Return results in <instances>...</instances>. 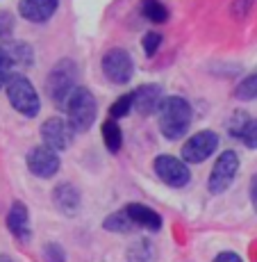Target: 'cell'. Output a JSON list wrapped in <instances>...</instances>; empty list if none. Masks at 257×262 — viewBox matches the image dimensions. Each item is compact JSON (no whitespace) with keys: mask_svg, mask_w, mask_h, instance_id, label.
<instances>
[{"mask_svg":"<svg viewBox=\"0 0 257 262\" xmlns=\"http://www.w3.org/2000/svg\"><path fill=\"white\" fill-rule=\"evenodd\" d=\"M159 130L166 139H180L189 130L191 105L180 96H169L159 105Z\"/></svg>","mask_w":257,"mask_h":262,"instance_id":"obj_1","label":"cell"},{"mask_svg":"<svg viewBox=\"0 0 257 262\" xmlns=\"http://www.w3.org/2000/svg\"><path fill=\"white\" fill-rule=\"evenodd\" d=\"M75 80H78V71H75V62L71 59H62L57 67L50 71L48 75V82H46V89H48V96L53 103L62 105L66 107L71 94L75 92Z\"/></svg>","mask_w":257,"mask_h":262,"instance_id":"obj_2","label":"cell"},{"mask_svg":"<svg viewBox=\"0 0 257 262\" xmlns=\"http://www.w3.org/2000/svg\"><path fill=\"white\" fill-rule=\"evenodd\" d=\"M66 114H68V125L75 133H84V130L91 128L96 119V98L87 87H78L71 94L66 103Z\"/></svg>","mask_w":257,"mask_h":262,"instance_id":"obj_3","label":"cell"},{"mask_svg":"<svg viewBox=\"0 0 257 262\" xmlns=\"http://www.w3.org/2000/svg\"><path fill=\"white\" fill-rule=\"evenodd\" d=\"M7 98L12 103V107L16 112H21L23 117H37L41 103H39V96L34 92L32 82H30L25 75H12L7 82Z\"/></svg>","mask_w":257,"mask_h":262,"instance_id":"obj_4","label":"cell"},{"mask_svg":"<svg viewBox=\"0 0 257 262\" xmlns=\"http://www.w3.org/2000/svg\"><path fill=\"white\" fill-rule=\"evenodd\" d=\"M103 73H105V78L114 84L130 82L134 75V62L128 50H123V48L107 50V53L103 55Z\"/></svg>","mask_w":257,"mask_h":262,"instance_id":"obj_5","label":"cell"},{"mask_svg":"<svg viewBox=\"0 0 257 262\" xmlns=\"http://www.w3.org/2000/svg\"><path fill=\"white\" fill-rule=\"evenodd\" d=\"M237 171H239V155L235 153V150H225V153L219 155V160H216L214 169H212L209 173V183L207 187L212 194H221V191H225L232 185Z\"/></svg>","mask_w":257,"mask_h":262,"instance_id":"obj_6","label":"cell"},{"mask_svg":"<svg viewBox=\"0 0 257 262\" xmlns=\"http://www.w3.org/2000/svg\"><path fill=\"white\" fill-rule=\"evenodd\" d=\"M155 173L159 176V180L171 187H184V185L191 180V171L187 167L184 160H178L173 155H159L153 162Z\"/></svg>","mask_w":257,"mask_h":262,"instance_id":"obj_7","label":"cell"},{"mask_svg":"<svg viewBox=\"0 0 257 262\" xmlns=\"http://www.w3.org/2000/svg\"><path fill=\"white\" fill-rule=\"evenodd\" d=\"M216 148H219V137H216V133H212V130H200L194 137H189V142L182 146V160L184 162L198 164V162H203V160H207Z\"/></svg>","mask_w":257,"mask_h":262,"instance_id":"obj_8","label":"cell"},{"mask_svg":"<svg viewBox=\"0 0 257 262\" xmlns=\"http://www.w3.org/2000/svg\"><path fill=\"white\" fill-rule=\"evenodd\" d=\"M28 169L39 178H50L57 173L59 169V155L57 150L48 148V146H34L28 153Z\"/></svg>","mask_w":257,"mask_h":262,"instance_id":"obj_9","label":"cell"},{"mask_svg":"<svg viewBox=\"0 0 257 262\" xmlns=\"http://www.w3.org/2000/svg\"><path fill=\"white\" fill-rule=\"evenodd\" d=\"M41 139L43 146L53 150H64L71 146V139H73V128L62 119H48L46 123L41 125Z\"/></svg>","mask_w":257,"mask_h":262,"instance_id":"obj_10","label":"cell"},{"mask_svg":"<svg viewBox=\"0 0 257 262\" xmlns=\"http://www.w3.org/2000/svg\"><path fill=\"white\" fill-rule=\"evenodd\" d=\"M132 96H134V110L141 117H148V114L159 110V105L164 100V89L159 84H144Z\"/></svg>","mask_w":257,"mask_h":262,"instance_id":"obj_11","label":"cell"},{"mask_svg":"<svg viewBox=\"0 0 257 262\" xmlns=\"http://www.w3.org/2000/svg\"><path fill=\"white\" fill-rule=\"evenodd\" d=\"M59 0H21L18 3V12L23 18L32 23H43L57 12Z\"/></svg>","mask_w":257,"mask_h":262,"instance_id":"obj_12","label":"cell"},{"mask_svg":"<svg viewBox=\"0 0 257 262\" xmlns=\"http://www.w3.org/2000/svg\"><path fill=\"white\" fill-rule=\"evenodd\" d=\"M125 214L130 216V221H132L137 228H148V230H159L162 228V216H159L155 210L146 208V205L141 203H130L125 205Z\"/></svg>","mask_w":257,"mask_h":262,"instance_id":"obj_13","label":"cell"},{"mask_svg":"<svg viewBox=\"0 0 257 262\" xmlns=\"http://www.w3.org/2000/svg\"><path fill=\"white\" fill-rule=\"evenodd\" d=\"M7 228L16 239H30V214L23 203H14L7 214Z\"/></svg>","mask_w":257,"mask_h":262,"instance_id":"obj_14","label":"cell"},{"mask_svg":"<svg viewBox=\"0 0 257 262\" xmlns=\"http://www.w3.org/2000/svg\"><path fill=\"white\" fill-rule=\"evenodd\" d=\"M53 201H55V205H57L64 214H75V212H78V208H80L78 189H75L73 185H68V183H62L57 189H55Z\"/></svg>","mask_w":257,"mask_h":262,"instance_id":"obj_15","label":"cell"},{"mask_svg":"<svg viewBox=\"0 0 257 262\" xmlns=\"http://www.w3.org/2000/svg\"><path fill=\"white\" fill-rule=\"evenodd\" d=\"M5 55L14 62V67H30L32 64V48L25 41H7L5 46H0Z\"/></svg>","mask_w":257,"mask_h":262,"instance_id":"obj_16","label":"cell"},{"mask_svg":"<svg viewBox=\"0 0 257 262\" xmlns=\"http://www.w3.org/2000/svg\"><path fill=\"white\" fill-rule=\"evenodd\" d=\"M103 139H105V146H107L109 153H119L121 150V144H123V135H121V128L114 119H107L103 123Z\"/></svg>","mask_w":257,"mask_h":262,"instance_id":"obj_17","label":"cell"},{"mask_svg":"<svg viewBox=\"0 0 257 262\" xmlns=\"http://www.w3.org/2000/svg\"><path fill=\"white\" fill-rule=\"evenodd\" d=\"M103 226L107 230H112V233H130V230H137V226L130 221V216L125 214V210H119V212L109 214Z\"/></svg>","mask_w":257,"mask_h":262,"instance_id":"obj_18","label":"cell"},{"mask_svg":"<svg viewBox=\"0 0 257 262\" xmlns=\"http://www.w3.org/2000/svg\"><path fill=\"white\" fill-rule=\"evenodd\" d=\"M141 7H144V16L153 23H164L169 18V12H166V7L159 0H144Z\"/></svg>","mask_w":257,"mask_h":262,"instance_id":"obj_19","label":"cell"},{"mask_svg":"<svg viewBox=\"0 0 257 262\" xmlns=\"http://www.w3.org/2000/svg\"><path fill=\"white\" fill-rule=\"evenodd\" d=\"M235 94H237V98L239 100H255L257 98V73L241 80Z\"/></svg>","mask_w":257,"mask_h":262,"instance_id":"obj_20","label":"cell"},{"mask_svg":"<svg viewBox=\"0 0 257 262\" xmlns=\"http://www.w3.org/2000/svg\"><path fill=\"white\" fill-rule=\"evenodd\" d=\"M134 107V96L132 94H125L121 96V98L116 100V103L109 107V119H121V117H128V112Z\"/></svg>","mask_w":257,"mask_h":262,"instance_id":"obj_21","label":"cell"},{"mask_svg":"<svg viewBox=\"0 0 257 262\" xmlns=\"http://www.w3.org/2000/svg\"><path fill=\"white\" fill-rule=\"evenodd\" d=\"M14 32V16L9 12H0V46L9 41Z\"/></svg>","mask_w":257,"mask_h":262,"instance_id":"obj_22","label":"cell"},{"mask_svg":"<svg viewBox=\"0 0 257 262\" xmlns=\"http://www.w3.org/2000/svg\"><path fill=\"white\" fill-rule=\"evenodd\" d=\"M239 139L244 142L246 148H257V119H250L248 123H246Z\"/></svg>","mask_w":257,"mask_h":262,"instance_id":"obj_23","label":"cell"},{"mask_svg":"<svg viewBox=\"0 0 257 262\" xmlns=\"http://www.w3.org/2000/svg\"><path fill=\"white\" fill-rule=\"evenodd\" d=\"M159 43H162V34H159V32H146V37L141 39V46H144V53L148 55V57H153V55L157 53Z\"/></svg>","mask_w":257,"mask_h":262,"instance_id":"obj_24","label":"cell"},{"mask_svg":"<svg viewBox=\"0 0 257 262\" xmlns=\"http://www.w3.org/2000/svg\"><path fill=\"white\" fill-rule=\"evenodd\" d=\"M12 69H14V62L0 50V89L7 87L9 78H12Z\"/></svg>","mask_w":257,"mask_h":262,"instance_id":"obj_25","label":"cell"},{"mask_svg":"<svg viewBox=\"0 0 257 262\" xmlns=\"http://www.w3.org/2000/svg\"><path fill=\"white\" fill-rule=\"evenodd\" d=\"M248 114L246 112H237L232 121H230V125H228V130H230V135L232 137H241V133H244V128H246V123H248Z\"/></svg>","mask_w":257,"mask_h":262,"instance_id":"obj_26","label":"cell"},{"mask_svg":"<svg viewBox=\"0 0 257 262\" xmlns=\"http://www.w3.org/2000/svg\"><path fill=\"white\" fill-rule=\"evenodd\" d=\"M43 253H46V260L48 262H66V255H64V251L59 249L57 244H46Z\"/></svg>","mask_w":257,"mask_h":262,"instance_id":"obj_27","label":"cell"},{"mask_svg":"<svg viewBox=\"0 0 257 262\" xmlns=\"http://www.w3.org/2000/svg\"><path fill=\"white\" fill-rule=\"evenodd\" d=\"M253 3H255V0H235V3H232V14L237 18H244L246 14L253 9Z\"/></svg>","mask_w":257,"mask_h":262,"instance_id":"obj_28","label":"cell"},{"mask_svg":"<svg viewBox=\"0 0 257 262\" xmlns=\"http://www.w3.org/2000/svg\"><path fill=\"white\" fill-rule=\"evenodd\" d=\"M214 262H244V260H241L237 253H232V251H225V253H219V255H216Z\"/></svg>","mask_w":257,"mask_h":262,"instance_id":"obj_29","label":"cell"},{"mask_svg":"<svg viewBox=\"0 0 257 262\" xmlns=\"http://www.w3.org/2000/svg\"><path fill=\"white\" fill-rule=\"evenodd\" d=\"M250 201H253V208L257 212V176L253 178V185H250Z\"/></svg>","mask_w":257,"mask_h":262,"instance_id":"obj_30","label":"cell"},{"mask_svg":"<svg viewBox=\"0 0 257 262\" xmlns=\"http://www.w3.org/2000/svg\"><path fill=\"white\" fill-rule=\"evenodd\" d=\"M0 262H12V260H9V258H0Z\"/></svg>","mask_w":257,"mask_h":262,"instance_id":"obj_31","label":"cell"}]
</instances>
